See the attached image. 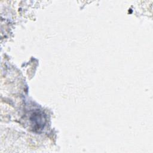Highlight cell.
<instances>
[{"label": "cell", "mask_w": 153, "mask_h": 153, "mask_svg": "<svg viewBox=\"0 0 153 153\" xmlns=\"http://www.w3.org/2000/svg\"><path fill=\"white\" fill-rule=\"evenodd\" d=\"M33 116L31 117L30 120L32 121V124H34L36 127V130H39L41 127H43L45 124V118H44L42 114H40L38 112L33 113Z\"/></svg>", "instance_id": "6da1fadb"}]
</instances>
